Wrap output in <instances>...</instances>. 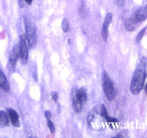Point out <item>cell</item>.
<instances>
[{
	"instance_id": "cell-14",
	"label": "cell",
	"mask_w": 147,
	"mask_h": 138,
	"mask_svg": "<svg viewBox=\"0 0 147 138\" xmlns=\"http://www.w3.org/2000/svg\"><path fill=\"white\" fill-rule=\"evenodd\" d=\"M134 23L131 21L130 18L126 20V22H125V27H126L127 31H133V30H134Z\"/></svg>"
},
{
	"instance_id": "cell-3",
	"label": "cell",
	"mask_w": 147,
	"mask_h": 138,
	"mask_svg": "<svg viewBox=\"0 0 147 138\" xmlns=\"http://www.w3.org/2000/svg\"><path fill=\"white\" fill-rule=\"evenodd\" d=\"M102 86H103V91L108 100H113L116 96V91L111 79L110 78L106 71L103 72V76H102Z\"/></svg>"
},
{
	"instance_id": "cell-17",
	"label": "cell",
	"mask_w": 147,
	"mask_h": 138,
	"mask_svg": "<svg viewBox=\"0 0 147 138\" xmlns=\"http://www.w3.org/2000/svg\"><path fill=\"white\" fill-rule=\"evenodd\" d=\"M47 126H48L50 132L51 133H54L55 131V127L54 124L53 123V122L50 119H47Z\"/></svg>"
},
{
	"instance_id": "cell-11",
	"label": "cell",
	"mask_w": 147,
	"mask_h": 138,
	"mask_svg": "<svg viewBox=\"0 0 147 138\" xmlns=\"http://www.w3.org/2000/svg\"><path fill=\"white\" fill-rule=\"evenodd\" d=\"M0 87L6 91H9V83L1 69H0Z\"/></svg>"
},
{
	"instance_id": "cell-19",
	"label": "cell",
	"mask_w": 147,
	"mask_h": 138,
	"mask_svg": "<svg viewBox=\"0 0 147 138\" xmlns=\"http://www.w3.org/2000/svg\"><path fill=\"white\" fill-rule=\"evenodd\" d=\"M116 4L118 6V7H123L124 5V0H116Z\"/></svg>"
},
{
	"instance_id": "cell-9",
	"label": "cell",
	"mask_w": 147,
	"mask_h": 138,
	"mask_svg": "<svg viewBox=\"0 0 147 138\" xmlns=\"http://www.w3.org/2000/svg\"><path fill=\"white\" fill-rule=\"evenodd\" d=\"M7 111L8 112V115L9 116L10 119H11V124H13V126H16V127H19L20 126V123L17 112L13 109H11V108H7Z\"/></svg>"
},
{
	"instance_id": "cell-21",
	"label": "cell",
	"mask_w": 147,
	"mask_h": 138,
	"mask_svg": "<svg viewBox=\"0 0 147 138\" xmlns=\"http://www.w3.org/2000/svg\"><path fill=\"white\" fill-rule=\"evenodd\" d=\"M19 3H20V7H24V4H23L22 0H19Z\"/></svg>"
},
{
	"instance_id": "cell-2",
	"label": "cell",
	"mask_w": 147,
	"mask_h": 138,
	"mask_svg": "<svg viewBox=\"0 0 147 138\" xmlns=\"http://www.w3.org/2000/svg\"><path fill=\"white\" fill-rule=\"evenodd\" d=\"M105 118L100 114V106L93 108L88 115V122L92 129L101 131L105 128Z\"/></svg>"
},
{
	"instance_id": "cell-16",
	"label": "cell",
	"mask_w": 147,
	"mask_h": 138,
	"mask_svg": "<svg viewBox=\"0 0 147 138\" xmlns=\"http://www.w3.org/2000/svg\"><path fill=\"white\" fill-rule=\"evenodd\" d=\"M146 29H147V27H144V29H142V31H141L140 32H139V34H138V35L136 36V40H135V43H139V41H140V40L142 39V37H143V36H144V34L145 32H146Z\"/></svg>"
},
{
	"instance_id": "cell-1",
	"label": "cell",
	"mask_w": 147,
	"mask_h": 138,
	"mask_svg": "<svg viewBox=\"0 0 147 138\" xmlns=\"http://www.w3.org/2000/svg\"><path fill=\"white\" fill-rule=\"evenodd\" d=\"M146 58L144 57H142L141 59V63L138 66L137 68L134 73L131 82L130 91L133 94L139 95L143 89L145 79L146 77Z\"/></svg>"
},
{
	"instance_id": "cell-13",
	"label": "cell",
	"mask_w": 147,
	"mask_h": 138,
	"mask_svg": "<svg viewBox=\"0 0 147 138\" xmlns=\"http://www.w3.org/2000/svg\"><path fill=\"white\" fill-rule=\"evenodd\" d=\"M9 124L8 115L4 111H0V126L4 127Z\"/></svg>"
},
{
	"instance_id": "cell-20",
	"label": "cell",
	"mask_w": 147,
	"mask_h": 138,
	"mask_svg": "<svg viewBox=\"0 0 147 138\" xmlns=\"http://www.w3.org/2000/svg\"><path fill=\"white\" fill-rule=\"evenodd\" d=\"M45 116L47 119H50V118H51V113L49 111H46V112H45Z\"/></svg>"
},
{
	"instance_id": "cell-4",
	"label": "cell",
	"mask_w": 147,
	"mask_h": 138,
	"mask_svg": "<svg viewBox=\"0 0 147 138\" xmlns=\"http://www.w3.org/2000/svg\"><path fill=\"white\" fill-rule=\"evenodd\" d=\"M25 24L26 39L27 40L30 48H34L37 44V36H36V28L34 24L27 17L24 19Z\"/></svg>"
},
{
	"instance_id": "cell-23",
	"label": "cell",
	"mask_w": 147,
	"mask_h": 138,
	"mask_svg": "<svg viewBox=\"0 0 147 138\" xmlns=\"http://www.w3.org/2000/svg\"><path fill=\"white\" fill-rule=\"evenodd\" d=\"M116 137H123V136H122V135H121V134H119V135H116Z\"/></svg>"
},
{
	"instance_id": "cell-7",
	"label": "cell",
	"mask_w": 147,
	"mask_h": 138,
	"mask_svg": "<svg viewBox=\"0 0 147 138\" xmlns=\"http://www.w3.org/2000/svg\"><path fill=\"white\" fill-rule=\"evenodd\" d=\"M147 18V4L138 9L131 17V20L134 24L142 22Z\"/></svg>"
},
{
	"instance_id": "cell-6",
	"label": "cell",
	"mask_w": 147,
	"mask_h": 138,
	"mask_svg": "<svg viewBox=\"0 0 147 138\" xmlns=\"http://www.w3.org/2000/svg\"><path fill=\"white\" fill-rule=\"evenodd\" d=\"M19 57H20V45H19V44H17L13 47L12 50L9 53V60L8 65H7L9 71H14L16 64H17Z\"/></svg>"
},
{
	"instance_id": "cell-5",
	"label": "cell",
	"mask_w": 147,
	"mask_h": 138,
	"mask_svg": "<svg viewBox=\"0 0 147 138\" xmlns=\"http://www.w3.org/2000/svg\"><path fill=\"white\" fill-rule=\"evenodd\" d=\"M20 57L22 65L27 64L29 57V48L27 47L25 35H21L20 40Z\"/></svg>"
},
{
	"instance_id": "cell-22",
	"label": "cell",
	"mask_w": 147,
	"mask_h": 138,
	"mask_svg": "<svg viewBox=\"0 0 147 138\" xmlns=\"http://www.w3.org/2000/svg\"><path fill=\"white\" fill-rule=\"evenodd\" d=\"M24 1H26V3H27V4H32V2L33 0H24Z\"/></svg>"
},
{
	"instance_id": "cell-12",
	"label": "cell",
	"mask_w": 147,
	"mask_h": 138,
	"mask_svg": "<svg viewBox=\"0 0 147 138\" xmlns=\"http://www.w3.org/2000/svg\"><path fill=\"white\" fill-rule=\"evenodd\" d=\"M76 96L82 103H84L87 100V93H86V89L85 88H80V89L75 91Z\"/></svg>"
},
{
	"instance_id": "cell-10",
	"label": "cell",
	"mask_w": 147,
	"mask_h": 138,
	"mask_svg": "<svg viewBox=\"0 0 147 138\" xmlns=\"http://www.w3.org/2000/svg\"><path fill=\"white\" fill-rule=\"evenodd\" d=\"M83 103L76 96V93L73 91V109L77 113H80L83 109Z\"/></svg>"
},
{
	"instance_id": "cell-8",
	"label": "cell",
	"mask_w": 147,
	"mask_h": 138,
	"mask_svg": "<svg viewBox=\"0 0 147 138\" xmlns=\"http://www.w3.org/2000/svg\"><path fill=\"white\" fill-rule=\"evenodd\" d=\"M112 17H113V14L112 13L109 12L106 14V18H105L104 22L103 24V27H102L101 34L102 37L104 40V41H107L108 39V34H109V27L110 25V23L112 21Z\"/></svg>"
},
{
	"instance_id": "cell-18",
	"label": "cell",
	"mask_w": 147,
	"mask_h": 138,
	"mask_svg": "<svg viewBox=\"0 0 147 138\" xmlns=\"http://www.w3.org/2000/svg\"><path fill=\"white\" fill-rule=\"evenodd\" d=\"M52 98H53L54 101H57V100H58V94H57V92H53L52 93Z\"/></svg>"
},
{
	"instance_id": "cell-15",
	"label": "cell",
	"mask_w": 147,
	"mask_h": 138,
	"mask_svg": "<svg viewBox=\"0 0 147 138\" xmlns=\"http://www.w3.org/2000/svg\"><path fill=\"white\" fill-rule=\"evenodd\" d=\"M62 30L64 32H67L69 30V21L67 19L64 18L62 22Z\"/></svg>"
},
{
	"instance_id": "cell-24",
	"label": "cell",
	"mask_w": 147,
	"mask_h": 138,
	"mask_svg": "<svg viewBox=\"0 0 147 138\" xmlns=\"http://www.w3.org/2000/svg\"><path fill=\"white\" fill-rule=\"evenodd\" d=\"M145 91H146L147 92V83L146 84V86H145Z\"/></svg>"
}]
</instances>
